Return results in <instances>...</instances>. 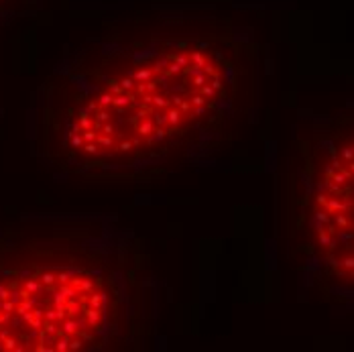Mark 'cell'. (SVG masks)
I'll list each match as a JSON object with an SVG mask.
<instances>
[{
  "label": "cell",
  "instance_id": "6da1fadb",
  "mask_svg": "<svg viewBox=\"0 0 354 352\" xmlns=\"http://www.w3.org/2000/svg\"><path fill=\"white\" fill-rule=\"evenodd\" d=\"M254 62L226 31L163 29L110 51L66 108L59 147L86 169L157 174L204 155L250 104Z\"/></svg>",
  "mask_w": 354,
  "mask_h": 352
},
{
  "label": "cell",
  "instance_id": "7a4b0ae2",
  "mask_svg": "<svg viewBox=\"0 0 354 352\" xmlns=\"http://www.w3.org/2000/svg\"><path fill=\"white\" fill-rule=\"evenodd\" d=\"M153 277L118 257H37L0 269V352H75L145 342Z\"/></svg>",
  "mask_w": 354,
  "mask_h": 352
},
{
  "label": "cell",
  "instance_id": "3957f363",
  "mask_svg": "<svg viewBox=\"0 0 354 352\" xmlns=\"http://www.w3.org/2000/svg\"><path fill=\"white\" fill-rule=\"evenodd\" d=\"M289 243L316 281L354 293V114L295 141Z\"/></svg>",
  "mask_w": 354,
  "mask_h": 352
}]
</instances>
